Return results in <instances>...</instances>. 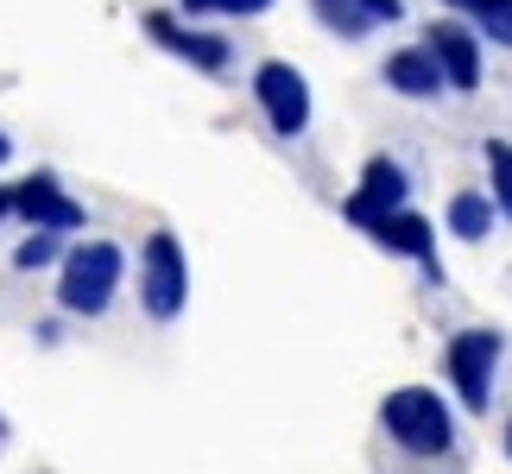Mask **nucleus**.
Listing matches in <instances>:
<instances>
[{
  "label": "nucleus",
  "instance_id": "a211bd4d",
  "mask_svg": "<svg viewBox=\"0 0 512 474\" xmlns=\"http://www.w3.org/2000/svg\"><path fill=\"white\" fill-rule=\"evenodd\" d=\"M266 7H272V0H222V13H241V19L247 13H266Z\"/></svg>",
  "mask_w": 512,
  "mask_h": 474
},
{
  "label": "nucleus",
  "instance_id": "9d476101",
  "mask_svg": "<svg viewBox=\"0 0 512 474\" xmlns=\"http://www.w3.org/2000/svg\"><path fill=\"white\" fill-rule=\"evenodd\" d=\"M146 32L159 38L165 51H177V57H184V64H196V70H228V38L190 32V26H177L171 13H152V19H146Z\"/></svg>",
  "mask_w": 512,
  "mask_h": 474
},
{
  "label": "nucleus",
  "instance_id": "f8f14e48",
  "mask_svg": "<svg viewBox=\"0 0 512 474\" xmlns=\"http://www.w3.org/2000/svg\"><path fill=\"white\" fill-rule=\"evenodd\" d=\"M494 209H500V203H487V196H475V190H462L456 203H449V228H456L462 241H481V234L494 228Z\"/></svg>",
  "mask_w": 512,
  "mask_h": 474
},
{
  "label": "nucleus",
  "instance_id": "6e6552de",
  "mask_svg": "<svg viewBox=\"0 0 512 474\" xmlns=\"http://www.w3.org/2000/svg\"><path fill=\"white\" fill-rule=\"evenodd\" d=\"M367 234H373V241H380L386 253L424 260V272H430V279H443V266H437V234H430V222H424V215H411V209H392L386 222H373Z\"/></svg>",
  "mask_w": 512,
  "mask_h": 474
},
{
  "label": "nucleus",
  "instance_id": "412c9836",
  "mask_svg": "<svg viewBox=\"0 0 512 474\" xmlns=\"http://www.w3.org/2000/svg\"><path fill=\"white\" fill-rule=\"evenodd\" d=\"M7 152H13V140H7V133H0V165H7Z\"/></svg>",
  "mask_w": 512,
  "mask_h": 474
},
{
  "label": "nucleus",
  "instance_id": "4be33fe9",
  "mask_svg": "<svg viewBox=\"0 0 512 474\" xmlns=\"http://www.w3.org/2000/svg\"><path fill=\"white\" fill-rule=\"evenodd\" d=\"M506 456H512V418H506Z\"/></svg>",
  "mask_w": 512,
  "mask_h": 474
},
{
  "label": "nucleus",
  "instance_id": "aec40b11",
  "mask_svg": "<svg viewBox=\"0 0 512 474\" xmlns=\"http://www.w3.org/2000/svg\"><path fill=\"white\" fill-rule=\"evenodd\" d=\"M19 209V190H0V215H13Z\"/></svg>",
  "mask_w": 512,
  "mask_h": 474
},
{
  "label": "nucleus",
  "instance_id": "6ab92c4d",
  "mask_svg": "<svg viewBox=\"0 0 512 474\" xmlns=\"http://www.w3.org/2000/svg\"><path fill=\"white\" fill-rule=\"evenodd\" d=\"M184 13H222V0H184Z\"/></svg>",
  "mask_w": 512,
  "mask_h": 474
},
{
  "label": "nucleus",
  "instance_id": "20e7f679",
  "mask_svg": "<svg viewBox=\"0 0 512 474\" xmlns=\"http://www.w3.org/2000/svg\"><path fill=\"white\" fill-rule=\"evenodd\" d=\"M500 335L494 329H462L456 342H449V380H456V392H462V405L468 411H487V386H494V367H500Z\"/></svg>",
  "mask_w": 512,
  "mask_h": 474
},
{
  "label": "nucleus",
  "instance_id": "1a4fd4ad",
  "mask_svg": "<svg viewBox=\"0 0 512 474\" xmlns=\"http://www.w3.org/2000/svg\"><path fill=\"white\" fill-rule=\"evenodd\" d=\"M430 51H437V64H443V76H449V89H481V45H475V32L468 26H430V38H424Z\"/></svg>",
  "mask_w": 512,
  "mask_h": 474
},
{
  "label": "nucleus",
  "instance_id": "423d86ee",
  "mask_svg": "<svg viewBox=\"0 0 512 474\" xmlns=\"http://www.w3.org/2000/svg\"><path fill=\"white\" fill-rule=\"evenodd\" d=\"M405 171L392 165V158H367V171H361V190L348 196V222L354 228H373V222H386L392 209H405Z\"/></svg>",
  "mask_w": 512,
  "mask_h": 474
},
{
  "label": "nucleus",
  "instance_id": "5701e85b",
  "mask_svg": "<svg viewBox=\"0 0 512 474\" xmlns=\"http://www.w3.org/2000/svg\"><path fill=\"white\" fill-rule=\"evenodd\" d=\"M0 430H7V424H0Z\"/></svg>",
  "mask_w": 512,
  "mask_h": 474
},
{
  "label": "nucleus",
  "instance_id": "39448f33",
  "mask_svg": "<svg viewBox=\"0 0 512 474\" xmlns=\"http://www.w3.org/2000/svg\"><path fill=\"white\" fill-rule=\"evenodd\" d=\"M253 95H260L272 133L298 140V133L310 127V83H304L291 64H260V76H253Z\"/></svg>",
  "mask_w": 512,
  "mask_h": 474
},
{
  "label": "nucleus",
  "instance_id": "9b49d317",
  "mask_svg": "<svg viewBox=\"0 0 512 474\" xmlns=\"http://www.w3.org/2000/svg\"><path fill=\"white\" fill-rule=\"evenodd\" d=\"M386 83L399 89V95H418V102H424V95H437L449 76H443V64H437V51L424 45V51H392V57H386Z\"/></svg>",
  "mask_w": 512,
  "mask_h": 474
},
{
  "label": "nucleus",
  "instance_id": "2eb2a0df",
  "mask_svg": "<svg viewBox=\"0 0 512 474\" xmlns=\"http://www.w3.org/2000/svg\"><path fill=\"white\" fill-rule=\"evenodd\" d=\"M487 165H494V203H500V215H512V146L487 140Z\"/></svg>",
  "mask_w": 512,
  "mask_h": 474
},
{
  "label": "nucleus",
  "instance_id": "ddd939ff",
  "mask_svg": "<svg viewBox=\"0 0 512 474\" xmlns=\"http://www.w3.org/2000/svg\"><path fill=\"white\" fill-rule=\"evenodd\" d=\"M456 13H468L481 32H494L500 45H512V0H449Z\"/></svg>",
  "mask_w": 512,
  "mask_h": 474
},
{
  "label": "nucleus",
  "instance_id": "f257e3e1",
  "mask_svg": "<svg viewBox=\"0 0 512 474\" xmlns=\"http://www.w3.org/2000/svg\"><path fill=\"white\" fill-rule=\"evenodd\" d=\"M380 424H386V437L399 449H411V456H443V449L456 443V418H449V405L430 386H399L380 405Z\"/></svg>",
  "mask_w": 512,
  "mask_h": 474
},
{
  "label": "nucleus",
  "instance_id": "dca6fc26",
  "mask_svg": "<svg viewBox=\"0 0 512 474\" xmlns=\"http://www.w3.org/2000/svg\"><path fill=\"white\" fill-rule=\"evenodd\" d=\"M51 260H57V228H38L32 241L13 253V266H19V272H38V266H51Z\"/></svg>",
  "mask_w": 512,
  "mask_h": 474
},
{
  "label": "nucleus",
  "instance_id": "f3484780",
  "mask_svg": "<svg viewBox=\"0 0 512 474\" xmlns=\"http://www.w3.org/2000/svg\"><path fill=\"white\" fill-rule=\"evenodd\" d=\"M361 7H367L373 19H399V13H405V0H361Z\"/></svg>",
  "mask_w": 512,
  "mask_h": 474
},
{
  "label": "nucleus",
  "instance_id": "f03ea898",
  "mask_svg": "<svg viewBox=\"0 0 512 474\" xmlns=\"http://www.w3.org/2000/svg\"><path fill=\"white\" fill-rule=\"evenodd\" d=\"M121 247L114 241H83L64 260V285H57V298H64V310L76 316H102L108 298H114V285H121Z\"/></svg>",
  "mask_w": 512,
  "mask_h": 474
},
{
  "label": "nucleus",
  "instance_id": "7ed1b4c3",
  "mask_svg": "<svg viewBox=\"0 0 512 474\" xmlns=\"http://www.w3.org/2000/svg\"><path fill=\"white\" fill-rule=\"evenodd\" d=\"M140 298L146 310L171 323L177 310L190 298V266H184V247H177V234H152L146 241V260H140Z\"/></svg>",
  "mask_w": 512,
  "mask_h": 474
},
{
  "label": "nucleus",
  "instance_id": "0eeeda50",
  "mask_svg": "<svg viewBox=\"0 0 512 474\" xmlns=\"http://www.w3.org/2000/svg\"><path fill=\"white\" fill-rule=\"evenodd\" d=\"M19 215H26L32 228H57V234H76V228L89 222L83 203H70V196L57 190L51 171H38V177H26V184H19Z\"/></svg>",
  "mask_w": 512,
  "mask_h": 474
},
{
  "label": "nucleus",
  "instance_id": "4468645a",
  "mask_svg": "<svg viewBox=\"0 0 512 474\" xmlns=\"http://www.w3.org/2000/svg\"><path fill=\"white\" fill-rule=\"evenodd\" d=\"M317 13L329 19V26H336L342 38H361L367 26H373V13L361 7V0H317Z\"/></svg>",
  "mask_w": 512,
  "mask_h": 474
}]
</instances>
